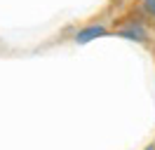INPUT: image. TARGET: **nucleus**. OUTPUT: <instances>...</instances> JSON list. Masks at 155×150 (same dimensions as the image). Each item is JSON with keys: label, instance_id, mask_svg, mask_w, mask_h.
Masks as SVG:
<instances>
[{"label": "nucleus", "instance_id": "1", "mask_svg": "<svg viewBox=\"0 0 155 150\" xmlns=\"http://www.w3.org/2000/svg\"><path fill=\"white\" fill-rule=\"evenodd\" d=\"M97 35H104V28H101V26H92V28L80 31L75 40H78V42H89V40H94Z\"/></svg>", "mask_w": 155, "mask_h": 150}, {"label": "nucleus", "instance_id": "2", "mask_svg": "<svg viewBox=\"0 0 155 150\" xmlns=\"http://www.w3.org/2000/svg\"><path fill=\"white\" fill-rule=\"evenodd\" d=\"M143 2V9L150 14V17H155V0H141Z\"/></svg>", "mask_w": 155, "mask_h": 150}]
</instances>
